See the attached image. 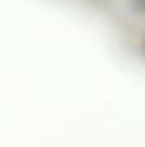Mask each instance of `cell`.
<instances>
[{
  "label": "cell",
  "mask_w": 145,
  "mask_h": 147,
  "mask_svg": "<svg viewBox=\"0 0 145 147\" xmlns=\"http://www.w3.org/2000/svg\"><path fill=\"white\" fill-rule=\"evenodd\" d=\"M130 3H132V7H133L137 12L145 14V0H130Z\"/></svg>",
  "instance_id": "1"
}]
</instances>
